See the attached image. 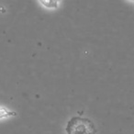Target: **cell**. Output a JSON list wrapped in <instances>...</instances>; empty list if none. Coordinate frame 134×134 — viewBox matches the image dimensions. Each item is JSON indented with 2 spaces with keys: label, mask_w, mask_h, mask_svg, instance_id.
Returning a JSON list of instances; mask_svg holds the SVG:
<instances>
[{
  "label": "cell",
  "mask_w": 134,
  "mask_h": 134,
  "mask_svg": "<svg viewBox=\"0 0 134 134\" xmlns=\"http://www.w3.org/2000/svg\"><path fill=\"white\" fill-rule=\"evenodd\" d=\"M66 134H97L94 123L87 118L73 117L67 122Z\"/></svg>",
  "instance_id": "obj_1"
}]
</instances>
